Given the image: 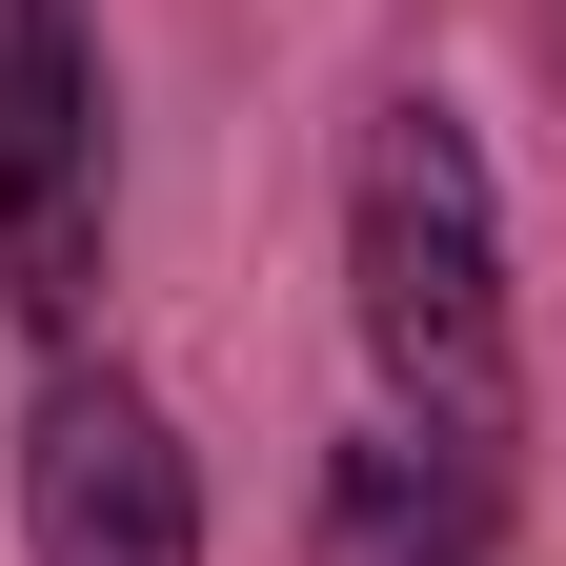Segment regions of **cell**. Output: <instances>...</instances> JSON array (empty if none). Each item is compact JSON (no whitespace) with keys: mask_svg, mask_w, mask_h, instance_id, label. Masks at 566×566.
I'll list each match as a JSON object with an SVG mask.
<instances>
[{"mask_svg":"<svg viewBox=\"0 0 566 566\" xmlns=\"http://www.w3.org/2000/svg\"><path fill=\"white\" fill-rule=\"evenodd\" d=\"M344 526H365L385 566H485L506 465H465V446H424V424H385V446H344Z\"/></svg>","mask_w":566,"mask_h":566,"instance_id":"4","label":"cell"},{"mask_svg":"<svg viewBox=\"0 0 566 566\" xmlns=\"http://www.w3.org/2000/svg\"><path fill=\"white\" fill-rule=\"evenodd\" d=\"M21 546L41 566H202V485L122 365H61L21 405Z\"/></svg>","mask_w":566,"mask_h":566,"instance_id":"3","label":"cell"},{"mask_svg":"<svg viewBox=\"0 0 566 566\" xmlns=\"http://www.w3.org/2000/svg\"><path fill=\"white\" fill-rule=\"evenodd\" d=\"M344 324H365L385 405L424 446L506 465L526 424V324H506V182H485L465 102H365V163H344Z\"/></svg>","mask_w":566,"mask_h":566,"instance_id":"1","label":"cell"},{"mask_svg":"<svg viewBox=\"0 0 566 566\" xmlns=\"http://www.w3.org/2000/svg\"><path fill=\"white\" fill-rule=\"evenodd\" d=\"M0 304L41 344L102 304V41H82V0H0Z\"/></svg>","mask_w":566,"mask_h":566,"instance_id":"2","label":"cell"}]
</instances>
